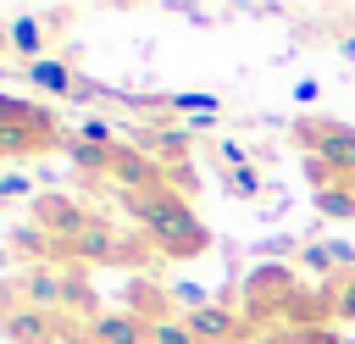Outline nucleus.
Listing matches in <instances>:
<instances>
[{
  "label": "nucleus",
  "instance_id": "1",
  "mask_svg": "<svg viewBox=\"0 0 355 344\" xmlns=\"http://www.w3.org/2000/svg\"><path fill=\"white\" fill-rule=\"evenodd\" d=\"M128 205H133V216L144 222V233H150V244H155L161 255L194 261V255L211 250V227L194 216V205H189L183 194L155 189V194H139V200H128Z\"/></svg>",
  "mask_w": 355,
  "mask_h": 344
},
{
  "label": "nucleus",
  "instance_id": "2",
  "mask_svg": "<svg viewBox=\"0 0 355 344\" xmlns=\"http://www.w3.org/2000/svg\"><path fill=\"white\" fill-rule=\"evenodd\" d=\"M294 139L333 178H355V128H344V122H294Z\"/></svg>",
  "mask_w": 355,
  "mask_h": 344
},
{
  "label": "nucleus",
  "instance_id": "3",
  "mask_svg": "<svg viewBox=\"0 0 355 344\" xmlns=\"http://www.w3.org/2000/svg\"><path fill=\"white\" fill-rule=\"evenodd\" d=\"M33 222L55 239V250H67L94 216H89V205H78L72 194H50V189H44V194H33Z\"/></svg>",
  "mask_w": 355,
  "mask_h": 344
},
{
  "label": "nucleus",
  "instance_id": "4",
  "mask_svg": "<svg viewBox=\"0 0 355 344\" xmlns=\"http://www.w3.org/2000/svg\"><path fill=\"white\" fill-rule=\"evenodd\" d=\"M61 333H67V322L55 311H33V305H17V300L0 311V338H11V344H50Z\"/></svg>",
  "mask_w": 355,
  "mask_h": 344
},
{
  "label": "nucleus",
  "instance_id": "5",
  "mask_svg": "<svg viewBox=\"0 0 355 344\" xmlns=\"http://www.w3.org/2000/svg\"><path fill=\"white\" fill-rule=\"evenodd\" d=\"M61 294H67V272L50 266V261L28 266L22 283H17V305H33V311H55L61 316Z\"/></svg>",
  "mask_w": 355,
  "mask_h": 344
},
{
  "label": "nucleus",
  "instance_id": "6",
  "mask_svg": "<svg viewBox=\"0 0 355 344\" xmlns=\"http://www.w3.org/2000/svg\"><path fill=\"white\" fill-rule=\"evenodd\" d=\"M22 78H28V89H33V94H50V100H72V94H83L78 72H72L61 55H39V61H28V67H22Z\"/></svg>",
  "mask_w": 355,
  "mask_h": 344
},
{
  "label": "nucleus",
  "instance_id": "7",
  "mask_svg": "<svg viewBox=\"0 0 355 344\" xmlns=\"http://www.w3.org/2000/svg\"><path fill=\"white\" fill-rule=\"evenodd\" d=\"M83 338H94V344H150V322L139 311H100L83 327Z\"/></svg>",
  "mask_w": 355,
  "mask_h": 344
},
{
  "label": "nucleus",
  "instance_id": "8",
  "mask_svg": "<svg viewBox=\"0 0 355 344\" xmlns=\"http://www.w3.org/2000/svg\"><path fill=\"white\" fill-rule=\"evenodd\" d=\"M122 250H128V244H122V239H116V227H111V222H100V216H94V222H89V227H83V233L67 244V255H78L83 266H100V261H122Z\"/></svg>",
  "mask_w": 355,
  "mask_h": 344
},
{
  "label": "nucleus",
  "instance_id": "9",
  "mask_svg": "<svg viewBox=\"0 0 355 344\" xmlns=\"http://www.w3.org/2000/svg\"><path fill=\"white\" fill-rule=\"evenodd\" d=\"M183 322H189L194 344H233V338H239V327H244V322H239V311H233V305H216V300H211L205 311H189Z\"/></svg>",
  "mask_w": 355,
  "mask_h": 344
},
{
  "label": "nucleus",
  "instance_id": "10",
  "mask_svg": "<svg viewBox=\"0 0 355 344\" xmlns=\"http://www.w3.org/2000/svg\"><path fill=\"white\" fill-rule=\"evenodd\" d=\"M111 178L128 189V200H139V194H155V189H161V161H150V155H139V150H116Z\"/></svg>",
  "mask_w": 355,
  "mask_h": 344
},
{
  "label": "nucleus",
  "instance_id": "11",
  "mask_svg": "<svg viewBox=\"0 0 355 344\" xmlns=\"http://www.w3.org/2000/svg\"><path fill=\"white\" fill-rule=\"evenodd\" d=\"M55 128H39V122H0V155H28L39 144H50Z\"/></svg>",
  "mask_w": 355,
  "mask_h": 344
},
{
  "label": "nucleus",
  "instance_id": "12",
  "mask_svg": "<svg viewBox=\"0 0 355 344\" xmlns=\"http://www.w3.org/2000/svg\"><path fill=\"white\" fill-rule=\"evenodd\" d=\"M61 311H67V316H83V327L100 316V294H94V283H89L83 272H67V294H61Z\"/></svg>",
  "mask_w": 355,
  "mask_h": 344
},
{
  "label": "nucleus",
  "instance_id": "13",
  "mask_svg": "<svg viewBox=\"0 0 355 344\" xmlns=\"http://www.w3.org/2000/svg\"><path fill=\"white\" fill-rule=\"evenodd\" d=\"M44 33H50V28H44L39 17H17V22L6 28V44H11L22 61H39V55H44Z\"/></svg>",
  "mask_w": 355,
  "mask_h": 344
},
{
  "label": "nucleus",
  "instance_id": "14",
  "mask_svg": "<svg viewBox=\"0 0 355 344\" xmlns=\"http://www.w3.org/2000/svg\"><path fill=\"white\" fill-rule=\"evenodd\" d=\"M144 150H150V161H178V155H189V133L161 122V128L144 133Z\"/></svg>",
  "mask_w": 355,
  "mask_h": 344
},
{
  "label": "nucleus",
  "instance_id": "15",
  "mask_svg": "<svg viewBox=\"0 0 355 344\" xmlns=\"http://www.w3.org/2000/svg\"><path fill=\"white\" fill-rule=\"evenodd\" d=\"M11 250H17V255H22L28 266H39V261H44L50 250H55V239H50V233H44L39 222H28V227H11Z\"/></svg>",
  "mask_w": 355,
  "mask_h": 344
},
{
  "label": "nucleus",
  "instance_id": "16",
  "mask_svg": "<svg viewBox=\"0 0 355 344\" xmlns=\"http://www.w3.org/2000/svg\"><path fill=\"white\" fill-rule=\"evenodd\" d=\"M116 150H122V144H111V150H105V144H83V139L67 144V155H72L83 172H111V166H116Z\"/></svg>",
  "mask_w": 355,
  "mask_h": 344
},
{
  "label": "nucleus",
  "instance_id": "17",
  "mask_svg": "<svg viewBox=\"0 0 355 344\" xmlns=\"http://www.w3.org/2000/svg\"><path fill=\"white\" fill-rule=\"evenodd\" d=\"M316 211H322V216H338V222H349V216H355V189H344V183H327V189L316 194Z\"/></svg>",
  "mask_w": 355,
  "mask_h": 344
},
{
  "label": "nucleus",
  "instance_id": "18",
  "mask_svg": "<svg viewBox=\"0 0 355 344\" xmlns=\"http://www.w3.org/2000/svg\"><path fill=\"white\" fill-rule=\"evenodd\" d=\"M222 189H227V194H239V200H255V194H261V172H255L250 161H239V166H227V172H222Z\"/></svg>",
  "mask_w": 355,
  "mask_h": 344
},
{
  "label": "nucleus",
  "instance_id": "19",
  "mask_svg": "<svg viewBox=\"0 0 355 344\" xmlns=\"http://www.w3.org/2000/svg\"><path fill=\"white\" fill-rule=\"evenodd\" d=\"M150 344H194V333H189L183 316H155L150 322Z\"/></svg>",
  "mask_w": 355,
  "mask_h": 344
},
{
  "label": "nucleus",
  "instance_id": "20",
  "mask_svg": "<svg viewBox=\"0 0 355 344\" xmlns=\"http://www.w3.org/2000/svg\"><path fill=\"white\" fill-rule=\"evenodd\" d=\"M166 294H172V305H183V316H189V311H205V305H211V289H205V283H172Z\"/></svg>",
  "mask_w": 355,
  "mask_h": 344
},
{
  "label": "nucleus",
  "instance_id": "21",
  "mask_svg": "<svg viewBox=\"0 0 355 344\" xmlns=\"http://www.w3.org/2000/svg\"><path fill=\"white\" fill-rule=\"evenodd\" d=\"M161 111H222V100L216 94H166Z\"/></svg>",
  "mask_w": 355,
  "mask_h": 344
},
{
  "label": "nucleus",
  "instance_id": "22",
  "mask_svg": "<svg viewBox=\"0 0 355 344\" xmlns=\"http://www.w3.org/2000/svg\"><path fill=\"white\" fill-rule=\"evenodd\" d=\"M28 194H33L28 172H0V200H28Z\"/></svg>",
  "mask_w": 355,
  "mask_h": 344
},
{
  "label": "nucleus",
  "instance_id": "23",
  "mask_svg": "<svg viewBox=\"0 0 355 344\" xmlns=\"http://www.w3.org/2000/svg\"><path fill=\"white\" fill-rule=\"evenodd\" d=\"M333 316H344V322H355V272L333 289Z\"/></svg>",
  "mask_w": 355,
  "mask_h": 344
},
{
  "label": "nucleus",
  "instance_id": "24",
  "mask_svg": "<svg viewBox=\"0 0 355 344\" xmlns=\"http://www.w3.org/2000/svg\"><path fill=\"white\" fill-rule=\"evenodd\" d=\"M78 139H83V144H105V150H111V128H105L100 117H83V122H78Z\"/></svg>",
  "mask_w": 355,
  "mask_h": 344
},
{
  "label": "nucleus",
  "instance_id": "25",
  "mask_svg": "<svg viewBox=\"0 0 355 344\" xmlns=\"http://www.w3.org/2000/svg\"><path fill=\"white\" fill-rule=\"evenodd\" d=\"M305 266H311V272H322V277H327V272H333V266H338V261H333V244H311V250H305Z\"/></svg>",
  "mask_w": 355,
  "mask_h": 344
},
{
  "label": "nucleus",
  "instance_id": "26",
  "mask_svg": "<svg viewBox=\"0 0 355 344\" xmlns=\"http://www.w3.org/2000/svg\"><path fill=\"white\" fill-rule=\"evenodd\" d=\"M294 100H300V105H311V100H316V83H311V78H300V83H294Z\"/></svg>",
  "mask_w": 355,
  "mask_h": 344
},
{
  "label": "nucleus",
  "instance_id": "27",
  "mask_svg": "<svg viewBox=\"0 0 355 344\" xmlns=\"http://www.w3.org/2000/svg\"><path fill=\"white\" fill-rule=\"evenodd\" d=\"M72 338H78V333H72V327H67V333H61V338H50V344H72Z\"/></svg>",
  "mask_w": 355,
  "mask_h": 344
},
{
  "label": "nucleus",
  "instance_id": "28",
  "mask_svg": "<svg viewBox=\"0 0 355 344\" xmlns=\"http://www.w3.org/2000/svg\"><path fill=\"white\" fill-rule=\"evenodd\" d=\"M72 344H94V338H83V333H78V338H72Z\"/></svg>",
  "mask_w": 355,
  "mask_h": 344
}]
</instances>
